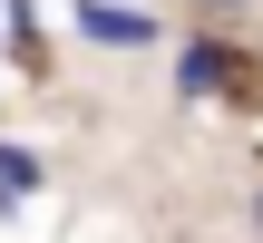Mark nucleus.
Masks as SVG:
<instances>
[{"mask_svg":"<svg viewBox=\"0 0 263 243\" xmlns=\"http://www.w3.org/2000/svg\"><path fill=\"white\" fill-rule=\"evenodd\" d=\"M254 224H263V205H254Z\"/></svg>","mask_w":263,"mask_h":243,"instance_id":"nucleus-4","label":"nucleus"},{"mask_svg":"<svg viewBox=\"0 0 263 243\" xmlns=\"http://www.w3.org/2000/svg\"><path fill=\"white\" fill-rule=\"evenodd\" d=\"M39 195V156L29 146H0V205H29Z\"/></svg>","mask_w":263,"mask_h":243,"instance_id":"nucleus-3","label":"nucleus"},{"mask_svg":"<svg viewBox=\"0 0 263 243\" xmlns=\"http://www.w3.org/2000/svg\"><path fill=\"white\" fill-rule=\"evenodd\" d=\"M78 39H98V49H146V39H156V19H146V10H127V0H78Z\"/></svg>","mask_w":263,"mask_h":243,"instance_id":"nucleus-1","label":"nucleus"},{"mask_svg":"<svg viewBox=\"0 0 263 243\" xmlns=\"http://www.w3.org/2000/svg\"><path fill=\"white\" fill-rule=\"evenodd\" d=\"M224 88V39H185L176 49V97H215Z\"/></svg>","mask_w":263,"mask_h":243,"instance_id":"nucleus-2","label":"nucleus"}]
</instances>
